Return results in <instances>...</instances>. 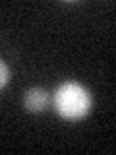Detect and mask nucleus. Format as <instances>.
I'll use <instances>...</instances> for the list:
<instances>
[{
    "label": "nucleus",
    "mask_w": 116,
    "mask_h": 155,
    "mask_svg": "<svg viewBox=\"0 0 116 155\" xmlns=\"http://www.w3.org/2000/svg\"><path fill=\"white\" fill-rule=\"evenodd\" d=\"M48 105V93L43 87H31L23 97V107H25L27 113L31 114H39L47 109Z\"/></svg>",
    "instance_id": "nucleus-2"
},
{
    "label": "nucleus",
    "mask_w": 116,
    "mask_h": 155,
    "mask_svg": "<svg viewBox=\"0 0 116 155\" xmlns=\"http://www.w3.org/2000/svg\"><path fill=\"white\" fill-rule=\"evenodd\" d=\"M52 103L58 116H62L68 122H77L89 114L93 107V97L77 81H64L62 85H58Z\"/></svg>",
    "instance_id": "nucleus-1"
},
{
    "label": "nucleus",
    "mask_w": 116,
    "mask_h": 155,
    "mask_svg": "<svg viewBox=\"0 0 116 155\" xmlns=\"http://www.w3.org/2000/svg\"><path fill=\"white\" fill-rule=\"evenodd\" d=\"M8 81H10V68L6 66L4 60H0V89H4Z\"/></svg>",
    "instance_id": "nucleus-3"
}]
</instances>
